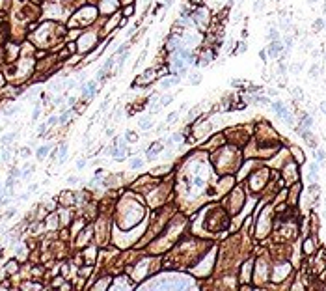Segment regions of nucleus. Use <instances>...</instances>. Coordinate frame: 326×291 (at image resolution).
Instances as JSON below:
<instances>
[{"mask_svg":"<svg viewBox=\"0 0 326 291\" xmlns=\"http://www.w3.org/2000/svg\"><path fill=\"white\" fill-rule=\"evenodd\" d=\"M63 103V97H56V99H54V105H62Z\"/></svg>","mask_w":326,"mask_h":291,"instance_id":"79ce46f5","label":"nucleus"},{"mask_svg":"<svg viewBox=\"0 0 326 291\" xmlns=\"http://www.w3.org/2000/svg\"><path fill=\"white\" fill-rule=\"evenodd\" d=\"M283 50H285V49H283V41H281V39L270 41V45H268V49H267V52H268L270 58H280Z\"/></svg>","mask_w":326,"mask_h":291,"instance_id":"7ed1b4c3","label":"nucleus"},{"mask_svg":"<svg viewBox=\"0 0 326 291\" xmlns=\"http://www.w3.org/2000/svg\"><path fill=\"white\" fill-rule=\"evenodd\" d=\"M268 39H270V41L280 39V30L274 28V26H270V28H268Z\"/></svg>","mask_w":326,"mask_h":291,"instance_id":"2eb2a0df","label":"nucleus"},{"mask_svg":"<svg viewBox=\"0 0 326 291\" xmlns=\"http://www.w3.org/2000/svg\"><path fill=\"white\" fill-rule=\"evenodd\" d=\"M177 116H179V112H171V114H170V116L166 118V121H168V123H171V121H175V120H177Z\"/></svg>","mask_w":326,"mask_h":291,"instance_id":"c85d7f7f","label":"nucleus"},{"mask_svg":"<svg viewBox=\"0 0 326 291\" xmlns=\"http://www.w3.org/2000/svg\"><path fill=\"white\" fill-rule=\"evenodd\" d=\"M324 56H326V52H324Z\"/></svg>","mask_w":326,"mask_h":291,"instance_id":"09e8293b","label":"nucleus"},{"mask_svg":"<svg viewBox=\"0 0 326 291\" xmlns=\"http://www.w3.org/2000/svg\"><path fill=\"white\" fill-rule=\"evenodd\" d=\"M259 58H261V60H267V50H259Z\"/></svg>","mask_w":326,"mask_h":291,"instance_id":"58836bf2","label":"nucleus"},{"mask_svg":"<svg viewBox=\"0 0 326 291\" xmlns=\"http://www.w3.org/2000/svg\"><path fill=\"white\" fill-rule=\"evenodd\" d=\"M50 151V146H41V147H37V151H36V157L39 159V160H43L47 157V153Z\"/></svg>","mask_w":326,"mask_h":291,"instance_id":"6e6552de","label":"nucleus"},{"mask_svg":"<svg viewBox=\"0 0 326 291\" xmlns=\"http://www.w3.org/2000/svg\"><path fill=\"white\" fill-rule=\"evenodd\" d=\"M244 50H246V43H241V45L237 47V52H238V54H242Z\"/></svg>","mask_w":326,"mask_h":291,"instance_id":"f704fd0d","label":"nucleus"},{"mask_svg":"<svg viewBox=\"0 0 326 291\" xmlns=\"http://www.w3.org/2000/svg\"><path fill=\"white\" fill-rule=\"evenodd\" d=\"M291 71H292V73H300V71H302V63H292Z\"/></svg>","mask_w":326,"mask_h":291,"instance_id":"c756f323","label":"nucleus"},{"mask_svg":"<svg viewBox=\"0 0 326 291\" xmlns=\"http://www.w3.org/2000/svg\"><path fill=\"white\" fill-rule=\"evenodd\" d=\"M69 114H71V110H65V112H63V114L58 118V123H65V121L69 120Z\"/></svg>","mask_w":326,"mask_h":291,"instance_id":"412c9836","label":"nucleus"},{"mask_svg":"<svg viewBox=\"0 0 326 291\" xmlns=\"http://www.w3.org/2000/svg\"><path fill=\"white\" fill-rule=\"evenodd\" d=\"M67 159V144H62L60 146V157H58V163H63Z\"/></svg>","mask_w":326,"mask_h":291,"instance_id":"4468645a","label":"nucleus"},{"mask_svg":"<svg viewBox=\"0 0 326 291\" xmlns=\"http://www.w3.org/2000/svg\"><path fill=\"white\" fill-rule=\"evenodd\" d=\"M160 149H162V147H160L158 144H155V146L147 151V160H155V159H157V155L160 153Z\"/></svg>","mask_w":326,"mask_h":291,"instance_id":"423d86ee","label":"nucleus"},{"mask_svg":"<svg viewBox=\"0 0 326 291\" xmlns=\"http://www.w3.org/2000/svg\"><path fill=\"white\" fill-rule=\"evenodd\" d=\"M17 136V133H8V134H4L2 136V146H9L13 142V138Z\"/></svg>","mask_w":326,"mask_h":291,"instance_id":"f8f14e48","label":"nucleus"},{"mask_svg":"<svg viewBox=\"0 0 326 291\" xmlns=\"http://www.w3.org/2000/svg\"><path fill=\"white\" fill-rule=\"evenodd\" d=\"M263 8H265V0H255V2H254V11L255 13H261V11H263Z\"/></svg>","mask_w":326,"mask_h":291,"instance_id":"f3484780","label":"nucleus"},{"mask_svg":"<svg viewBox=\"0 0 326 291\" xmlns=\"http://www.w3.org/2000/svg\"><path fill=\"white\" fill-rule=\"evenodd\" d=\"M151 127H153V123H151L149 118H142V120H140V129H142V131H149Z\"/></svg>","mask_w":326,"mask_h":291,"instance_id":"9b49d317","label":"nucleus"},{"mask_svg":"<svg viewBox=\"0 0 326 291\" xmlns=\"http://www.w3.org/2000/svg\"><path fill=\"white\" fill-rule=\"evenodd\" d=\"M153 286H155V287H173V289H181V287L190 286V280H184V278H179V276H171V278H166V280H155Z\"/></svg>","mask_w":326,"mask_h":291,"instance_id":"f257e3e1","label":"nucleus"},{"mask_svg":"<svg viewBox=\"0 0 326 291\" xmlns=\"http://www.w3.org/2000/svg\"><path fill=\"white\" fill-rule=\"evenodd\" d=\"M17 110H19V108H17V106H9V108H8V110H4V116H13V114H15Z\"/></svg>","mask_w":326,"mask_h":291,"instance_id":"a878e982","label":"nucleus"},{"mask_svg":"<svg viewBox=\"0 0 326 291\" xmlns=\"http://www.w3.org/2000/svg\"><path fill=\"white\" fill-rule=\"evenodd\" d=\"M188 82H190V86H198V84L201 82V73H198V71L190 73V77H188Z\"/></svg>","mask_w":326,"mask_h":291,"instance_id":"0eeeda50","label":"nucleus"},{"mask_svg":"<svg viewBox=\"0 0 326 291\" xmlns=\"http://www.w3.org/2000/svg\"><path fill=\"white\" fill-rule=\"evenodd\" d=\"M9 157H11V151L8 149V146H4V151H2V160H4V163H8V160H9Z\"/></svg>","mask_w":326,"mask_h":291,"instance_id":"aec40b11","label":"nucleus"},{"mask_svg":"<svg viewBox=\"0 0 326 291\" xmlns=\"http://www.w3.org/2000/svg\"><path fill=\"white\" fill-rule=\"evenodd\" d=\"M315 159H317L319 164H324V160H326V151H324V149H317V151H315Z\"/></svg>","mask_w":326,"mask_h":291,"instance_id":"ddd939ff","label":"nucleus"},{"mask_svg":"<svg viewBox=\"0 0 326 291\" xmlns=\"http://www.w3.org/2000/svg\"><path fill=\"white\" fill-rule=\"evenodd\" d=\"M306 2H308V4H317L319 0H306Z\"/></svg>","mask_w":326,"mask_h":291,"instance_id":"a18cd8bd","label":"nucleus"},{"mask_svg":"<svg viewBox=\"0 0 326 291\" xmlns=\"http://www.w3.org/2000/svg\"><path fill=\"white\" fill-rule=\"evenodd\" d=\"M13 183H15V177H11V176H9V177L6 179V185H4V187H6V189H9V190H11V187H13Z\"/></svg>","mask_w":326,"mask_h":291,"instance_id":"393cba45","label":"nucleus"},{"mask_svg":"<svg viewBox=\"0 0 326 291\" xmlns=\"http://www.w3.org/2000/svg\"><path fill=\"white\" fill-rule=\"evenodd\" d=\"M183 140V134L181 133H173V134H170V138H168V146H171V144H179Z\"/></svg>","mask_w":326,"mask_h":291,"instance_id":"9d476101","label":"nucleus"},{"mask_svg":"<svg viewBox=\"0 0 326 291\" xmlns=\"http://www.w3.org/2000/svg\"><path fill=\"white\" fill-rule=\"evenodd\" d=\"M304 248H306V252H311V241H306V246H304Z\"/></svg>","mask_w":326,"mask_h":291,"instance_id":"ea45409f","label":"nucleus"},{"mask_svg":"<svg viewBox=\"0 0 326 291\" xmlns=\"http://www.w3.org/2000/svg\"><path fill=\"white\" fill-rule=\"evenodd\" d=\"M13 215H15V207H11V209H8V211L4 213V217H6V218H11V217H13Z\"/></svg>","mask_w":326,"mask_h":291,"instance_id":"2f4dec72","label":"nucleus"},{"mask_svg":"<svg viewBox=\"0 0 326 291\" xmlns=\"http://www.w3.org/2000/svg\"><path fill=\"white\" fill-rule=\"evenodd\" d=\"M313 127V118L311 116H304V120H302V127L298 129V133L300 131H304V129H311Z\"/></svg>","mask_w":326,"mask_h":291,"instance_id":"1a4fd4ad","label":"nucleus"},{"mask_svg":"<svg viewBox=\"0 0 326 291\" xmlns=\"http://www.w3.org/2000/svg\"><path fill=\"white\" fill-rule=\"evenodd\" d=\"M322 28H326L324 19H315V23H313V30H315V32H321Z\"/></svg>","mask_w":326,"mask_h":291,"instance_id":"dca6fc26","label":"nucleus"},{"mask_svg":"<svg viewBox=\"0 0 326 291\" xmlns=\"http://www.w3.org/2000/svg\"><path fill=\"white\" fill-rule=\"evenodd\" d=\"M0 194H2V185H0Z\"/></svg>","mask_w":326,"mask_h":291,"instance_id":"de8ad7c7","label":"nucleus"},{"mask_svg":"<svg viewBox=\"0 0 326 291\" xmlns=\"http://www.w3.org/2000/svg\"><path fill=\"white\" fill-rule=\"evenodd\" d=\"M125 142H136V133L127 131V133H125Z\"/></svg>","mask_w":326,"mask_h":291,"instance_id":"a211bd4d","label":"nucleus"},{"mask_svg":"<svg viewBox=\"0 0 326 291\" xmlns=\"http://www.w3.org/2000/svg\"><path fill=\"white\" fill-rule=\"evenodd\" d=\"M9 176H11V177H15V179H19L21 176H23V172H21L19 168H11V172H9Z\"/></svg>","mask_w":326,"mask_h":291,"instance_id":"4be33fe9","label":"nucleus"},{"mask_svg":"<svg viewBox=\"0 0 326 291\" xmlns=\"http://www.w3.org/2000/svg\"><path fill=\"white\" fill-rule=\"evenodd\" d=\"M45 131H47V123H41V125H39V129H37L39 136H43V134H45Z\"/></svg>","mask_w":326,"mask_h":291,"instance_id":"7c9ffc66","label":"nucleus"},{"mask_svg":"<svg viewBox=\"0 0 326 291\" xmlns=\"http://www.w3.org/2000/svg\"><path fill=\"white\" fill-rule=\"evenodd\" d=\"M95 88H97V80H90L86 86H82V95L84 97H93Z\"/></svg>","mask_w":326,"mask_h":291,"instance_id":"20e7f679","label":"nucleus"},{"mask_svg":"<svg viewBox=\"0 0 326 291\" xmlns=\"http://www.w3.org/2000/svg\"><path fill=\"white\" fill-rule=\"evenodd\" d=\"M309 75H311L313 79L319 77V66H311V67H309Z\"/></svg>","mask_w":326,"mask_h":291,"instance_id":"b1692460","label":"nucleus"},{"mask_svg":"<svg viewBox=\"0 0 326 291\" xmlns=\"http://www.w3.org/2000/svg\"><path fill=\"white\" fill-rule=\"evenodd\" d=\"M173 101V95H168V97H164V99L160 101V106H166V105H170Z\"/></svg>","mask_w":326,"mask_h":291,"instance_id":"cd10ccee","label":"nucleus"},{"mask_svg":"<svg viewBox=\"0 0 326 291\" xmlns=\"http://www.w3.org/2000/svg\"><path fill=\"white\" fill-rule=\"evenodd\" d=\"M322 11H324V13H326V2H324V8H322Z\"/></svg>","mask_w":326,"mask_h":291,"instance_id":"49530a36","label":"nucleus"},{"mask_svg":"<svg viewBox=\"0 0 326 291\" xmlns=\"http://www.w3.org/2000/svg\"><path fill=\"white\" fill-rule=\"evenodd\" d=\"M6 203H9V198H8V196H2V198H0V205H6Z\"/></svg>","mask_w":326,"mask_h":291,"instance_id":"e433bc0d","label":"nucleus"},{"mask_svg":"<svg viewBox=\"0 0 326 291\" xmlns=\"http://www.w3.org/2000/svg\"><path fill=\"white\" fill-rule=\"evenodd\" d=\"M56 123H58V116H50L47 120V127H54Z\"/></svg>","mask_w":326,"mask_h":291,"instance_id":"5701e85b","label":"nucleus"},{"mask_svg":"<svg viewBox=\"0 0 326 291\" xmlns=\"http://www.w3.org/2000/svg\"><path fill=\"white\" fill-rule=\"evenodd\" d=\"M21 157H24V159L30 157V147H23V149H21Z\"/></svg>","mask_w":326,"mask_h":291,"instance_id":"473e14b6","label":"nucleus"},{"mask_svg":"<svg viewBox=\"0 0 326 291\" xmlns=\"http://www.w3.org/2000/svg\"><path fill=\"white\" fill-rule=\"evenodd\" d=\"M67 183L75 185V183H78V177H77V176H71V177H67Z\"/></svg>","mask_w":326,"mask_h":291,"instance_id":"c9c22d12","label":"nucleus"},{"mask_svg":"<svg viewBox=\"0 0 326 291\" xmlns=\"http://www.w3.org/2000/svg\"><path fill=\"white\" fill-rule=\"evenodd\" d=\"M129 164H130V168H140V166L144 164V160H142V159H133Z\"/></svg>","mask_w":326,"mask_h":291,"instance_id":"6ab92c4d","label":"nucleus"},{"mask_svg":"<svg viewBox=\"0 0 326 291\" xmlns=\"http://www.w3.org/2000/svg\"><path fill=\"white\" fill-rule=\"evenodd\" d=\"M321 112H322V114H326V101H322V103H321Z\"/></svg>","mask_w":326,"mask_h":291,"instance_id":"a19ab883","label":"nucleus"},{"mask_svg":"<svg viewBox=\"0 0 326 291\" xmlns=\"http://www.w3.org/2000/svg\"><path fill=\"white\" fill-rule=\"evenodd\" d=\"M292 92H295V93H296V97H302V88H295V90H292Z\"/></svg>","mask_w":326,"mask_h":291,"instance_id":"37998d69","label":"nucleus"},{"mask_svg":"<svg viewBox=\"0 0 326 291\" xmlns=\"http://www.w3.org/2000/svg\"><path fill=\"white\" fill-rule=\"evenodd\" d=\"M37 190V185H30V189H28V192H36Z\"/></svg>","mask_w":326,"mask_h":291,"instance_id":"c03bdc74","label":"nucleus"},{"mask_svg":"<svg viewBox=\"0 0 326 291\" xmlns=\"http://www.w3.org/2000/svg\"><path fill=\"white\" fill-rule=\"evenodd\" d=\"M270 106H272V110L278 114V118H281L283 121H287L289 125H292V114H291V110L287 108V106L281 103V101H274V103H270Z\"/></svg>","mask_w":326,"mask_h":291,"instance_id":"f03ea898","label":"nucleus"},{"mask_svg":"<svg viewBox=\"0 0 326 291\" xmlns=\"http://www.w3.org/2000/svg\"><path fill=\"white\" fill-rule=\"evenodd\" d=\"M84 166H86V160H84V159H78V160H77V168H78V170H82Z\"/></svg>","mask_w":326,"mask_h":291,"instance_id":"72a5a7b5","label":"nucleus"},{"mask_svg":"<svg viewBox=\"0 0 326 291\" xmlns=\"http://www.w3.org/2000/svg\"><path fill=\"white\" fill-rule=\"evenodd\" d=\"M319 166H321L319 163H311V164H309V176H308V177H309V181H313V183L319 179Z\"/></svg>","mask_w":326,"mask_h":291,"instance_id":"39448f33","label":"nucleus"},{"mask_svg":"<svg viewBox=\"0 0 326 291\" xmlns=\"http://www.w3.org/2000/svg\"><path fill=\"white\" fill-rule=\"evenodd\" d=\"M280 73H283V75L287 73V66H285V63H280Z\"/></svg>","mask_w":326,"mask_h":291,"instance_id":"4c0bfd02","label":"nucleus"},{"mask_svg":"<svg viewBox=\"0 0 326 291\" xmlns=\"http://www.w3.org/2000/svg\"><path fill=\"white\" fill-rule=\"evenodd\" d=\"M39 114H41V108H39V105H37V106H36V108H34V112H32V120H34V121H36V120H37V118H39Z\"/></svg>","mask_w":326,"mask_h":291,"instance_id":"bb28decb","label":"nucleus"}]
</instances>
